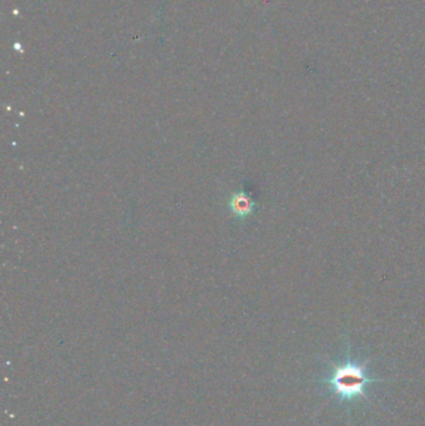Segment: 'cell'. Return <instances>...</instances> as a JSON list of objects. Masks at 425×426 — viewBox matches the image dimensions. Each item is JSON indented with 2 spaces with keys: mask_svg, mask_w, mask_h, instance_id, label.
Listing matches in <instances>:
<instances>
[{
  "mask_svg": "<svg viewBox=\"0 0 425 426\" xmlns=\"http://www.w3.org/2000/svg\"><path fill=\"white\" fill-rule=\"evenodd\" d=\"M376 381H383L382 379L370 378L367 374V363L361 364L348 355L345 362L341 364H333L332 371L324 384L329 385V390L343 401H353L356 399L367 398V385Z\"/></svg>",
  "mask_w": 425,
  "mask_h": 426,
  "instance_id": "cell-1",
  "label": "cell"
},
{
  "mask_svg": "<svg viewBox=\"0 0 425 426\" xmlns=\"http://www.w3.org/2000/svg\"><path fill=\"white\" fill-rule=\"evenodd\" d=\"M227 206H228V211L236 220L245 221L250 216H252L257 205L250 193L245 192V191H236V192L231 193Z\"/></svg>",
  "mask_w": 425,
  "mask_h": 426,
  "instance_id": "cell-2",
  "label": "cell"
}]
</instances>
